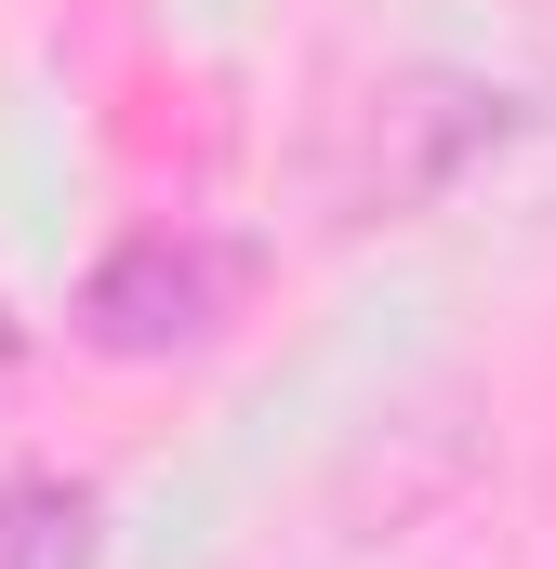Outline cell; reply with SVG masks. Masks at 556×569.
<instances>
[{"instance_id": "cell-1", "label": "cell", "mask_w": 556, "mask_h": 569, "mask_svg": "<svg viewBox=\"0 0 556 569\" xmlns=\"http://www.w3.org/2000/svg\"><path fill=\"white\" fill-rule=\"evenodd\" d=\"M530 133V93L477 80V67H398L345 107V146H331V226H411L437 212L477 159Z\"/></svg>"}, {"instance_id": "cell-2", "label": "cell", "mask_w": 556, "mask_h": 569, "mask_svg": "<svg viewBox=\"0 0 556 569\" xmlns=\"http://www.w3.org/2000/svg\"><path fill=\"white\" fill-rule=\"evenodd\" d=\"M239 318V252L199 226H146L80 279V345L93 358H199Z\"/></svg>"}, {"instance_id": "cell-3", "label": "cell", "mask_w": 556, "mask_h": 569, "mask_svg": "<svg viewBox=\"0 0 556 569\" xmlns=\"http://www.w3.org/2000/svg\"><path fill=\"white\" fill-rule=\"evenodd\" d=\"M93 557H107L93 477H53V463L0 477V569H93Z\"/></svg>"}]
</instances>
